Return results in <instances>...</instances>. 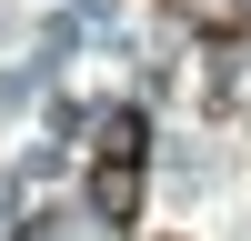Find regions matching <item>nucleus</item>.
Returning <instances> with one entry per match:
<instances>
[{
  "label": "nucleus",
  "mask_w": 251,
  "mask_h": 241,
  "mask_svg": "<svg viewBox=\"0 0 251 241\" xmlns=\"http://www.w3.org/2000/svg\"><path fill=\"white\" fill-rule=\"evenodd\" d=\"M141 181H151V120L111 111L100 141H91V211H100V231H131L141 221Z\"/></svg>",
  "instance_id": "1"
}]
</instances>
